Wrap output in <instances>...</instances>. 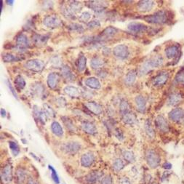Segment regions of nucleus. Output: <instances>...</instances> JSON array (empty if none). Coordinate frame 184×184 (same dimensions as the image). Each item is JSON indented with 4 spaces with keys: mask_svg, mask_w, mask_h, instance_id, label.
Listing matches in <instances>:
<instances>
[{
    "mask_svg": "<svg viewBox=\"0 0 184 184\" xmlns=\"http://www.w3.org/2000/svg\"><path fill=\"white\" fill-rule=\"evenodd\" d=\"M90 7L92 8L93 10H96V11H101L107 6L105 2L102 1H92L90 2Z\"/></svg>",
    "mask_w": 184,
    "mask_h": 184,
    "instance_id": "obj_21",
    "label": "nucleus"
},
{
    "mask_svg": "<svg viewBox=\"0 0 184 184\" xmlns=\"http://www.w3.org/2000/svg\"><path fill=\"white\" fill-rule=\"evenodd\" d=\"M62 120H63V122H64L65 125H66V128L68 129V130H70L71 132H73L75 130L74 125H73V124L72 123V122H71V120H69V119L67 118V117H63Z\"/></svg>",
    "mask_w": 184,
    "mask_h": 184,
    "instance_id": "obj_37",
    "label": "nucleus"
},
{
    "mask_svg": "<svg viewBox=\"0 0 184 184\" xmlns=\"http://www.w3.org/2000/svg\"><path fill=\"white\" fill-rule=\"evenodd\" d=\"M153 5L154 4L152 1H140L138 4L137 8L141 12H147L152 10Z\"/></svg>",
    "mask_w": 184,
    "mask_h": 184,
    "instance_id": "obj_13",
    "label": "nucleus"
},
{
    "mask_svg": "<svg viewBox=\"0 0 184 184\" xmlns=\"http://www.w3.org/2000/svg\"><path fill=\"white\" fill-rule=\"evenodd\" d=\"M16 42L17 46H18L19 50H21L26 48V47H27L29 45L28 38L26 37V36L24 35V34H20V35H18V37H17Z\"/></svg>",
    "mask_w": 184,
    "mask_h": 184,
    "instance_id": "obj_16",
    "label": "nucleus"
},
{
    "mask_svg": "<svg viewBox=\"0 0 184 184\" xmlns=\"http://www.w3.org/2000/svg\"><path fill=\"white\" fill-rule=\"evenodd\" d=\"M94 160L95 157L92 153H86L82 155L81 158V164L82 166L85 167H88L92 165V163L94 162Z\"/></svg>",
    "mask_w": 184,
    "mask_h": 184,
    "instance_id": "obj_12",
    "label": "nucleus"
},
{
    "mask_svg": "<svg viewBox=\"0 0 184 184\" xmlns=\"http://www.w3.org/2000/svg\"><path fill=\"white\" fill-rule=\"evenodd\" d=\"M85 84L89 87L92 89H99L101 87V83L96 78L91 77L86 79Z\"/></svg>",
    "mask_w": 184,
    "mask_h": 184,
    "instance_id": "obj_24",
    "label": "nucleus"
},
{
    "mask_svg": "<svg viewBox=\"0 0 184 184\" xmlns=\"http://www.w3.org/2000/svg\"><path fill=\"white\" fill-rule=\"evenodd\" d=\"M1 114L2 116H4V117L6 116V111L3 109H1Z\"/></svg>",
    "mask_w": 184,
    "mask_h": 184,
    "instance_id": "obj_55",
    "label": "nucleus"
},
{
    "mask_svg": "<svg viewBox=\"0 0 184 184\" xmlns=\"http://www.w3.org/2000/svg\"><path fill=\"white\" fill-rule=\"evenodd\" d=\"M87 26L89 29H94V28H98L101 26V23L98 21H92L88 23Z\"/></svg>",
    "mask_w": 184,
    "mask_h": 184,
    "instance_id": "obj_46",
    "label": "nucleus"
},
{
    "mask_svg": "<svg viewBox=\"0 0 184 184\" xmlns=\"http://www.w3.org/2000/svg\"><path fill=\"white\" fill-rule=\"evenodd\" d=\"M183 120H184V114H183Z\"/></svg>",
    "mask_w": 184,
    "mask_h": 184,
    "instance_id": "obj_58",
    "label": "nucleus"
},
{
    "mask_svg": "<svg viewBox=\"0 0 184 184\" xmlns=\"http://www.w3.org/2000/svg\"><path fill=\"white\" fill-rule=\"evenodd\" d=\"M47 39L45 37V36L35 35L34 36V40L36 45H42L46 42Z\"/></svg>",
    "mask_w": 184,
    "mask_h": 184,
    "instance_id": "obj_40",
    "label": "nucleus"
},
{
    "mask_svg": "<svg viewBox=\"0 0 184 184\" xmlns=\"http://www.w3.org/2000/svg\"><path fill=\"white\" fill-rule=\"evenodd\" d=\"M3 60L5 63H10V62H15V61H18V60H21V58H19L18 56H15L12 54H5L3 56Z\"/></svg>",
    "mask_w": 184,
    "mask_h": 184,
    "instance_id": "obj_34",
    "label": "nucleus"
},
{
    "mask_svg": "<svg viewBox=\"0 0 184 184\" xmlns=\"http://www.w3.org/2000/svg\"><path fill=\"white\" fill-rule=\"evenodd\" d=\"M2 2H3L1 1V11H2Z\"/></svg>",
    "mask_w": 184,
    "mask_h": 184,
    "instance_id": "obj_57",
    "label": "nucleus"
},
{
    "mask_svg": "<svg viewBox=\"0 0 184 184\" xmlns=\"http://www.w3.org/2000/svg\"><path fill=\"white\" fill-rule=\"evenodd\" d=\"M64 91L67 95H68L71 97H73V98H77L80 95V91L79 90V89L75 87H65Z\"/></svg>",
    "mask_w": 184,
    "mask_h": 184,
    "instance_id": "obj_27",
    "label": "nucleus"
},
{
    "mask_svg": "<svg viewBox=\"0 0 184 184\" xmlns=\"http://www.w3.org/2000/svg\"><path fill=\"white\" fill-rule=\"evenodd\" d=\"M156 127L162 133H167L169 132L168 123L163 116H158L155 120Z\"/></svg>",
    "mask_w": 184,
    "mask_h": 184,
    "instance_id": "obj_6",
    "label": "nucleus"
},
{
    "mask_svg": "<svg viewBox=\"0 0 184 184\" xmlns=\"http://www.w3.org/2000/svg\"><path fill=\"white\" fill-rule=\"evenodd\" d=\"M179 53V48L176 45H171L166 48L165 50V54L167 58L169 59H172L175 58L176 56H177Z\"/></svg>",
    "mask_w": 184,
    "mask_h": 184,
    "instance_id": "obj_17",
    "label": "nucleus"
},
{
    "mask_svg": "<svg viewBox=\"0 0 184 184\" xmlns=\"http://www.w3.org/2000/svg\"><path fill=\"white\" fill-rule=\"evenodd\" d=\"M136 106H137V109L138 111L144 113L146 109V101L144 97L141 96H136L135 99Z\"/></svg>",
    "mask_w": 184,
    "mask_h": 184,
    "instance_id": "obj_15",
    "label": "nucleus"
},
{
    "mask_svg": "<svg viewBox=\"0 0 184 184\" xmlns=\"http://www.w3.org/2000/svg\"><path fill=\"white\" fill-rule=\"evenodd\" d=\"M85 106L90 110L91 112L96 114V115H99L101 112H102V108L99 104L95 102H89L85 103Z\"/></svg>",
    "mask_w": 184,
    "mask_h": 184,
    "instance_id": "obj_19",
    "label": "nucleus"
},
{
    "mask_svg": "<svg viewBox=\"0 0 184 184\" xmlns=\"http://www.w3.org/2000/svg\"><path fill=\"white\" fill-rule=\"evenodd\" d=\"M17 180H18L19 183H23L26 180V172L23 169H19L17 171Z\"/></svg>",
    "mask_w": 184,
    "mask_h": 184,
    "instance_id": "obj_35",
    "label": "nucleus"
},
{
    "mask_svg": "<svg viewBox=\"0 0 184 184\" xmlns=\"http://www.w3.org/2000/svg\"><path fill=\"white\" fill-rule=\"evenodd\" d=\"M81 146L77 142H68L66 143L64 146H63V150L67 153H70V154H73V153H77L78 151L79 150Z\"/></svg>",
    "mask_w": 184,
    "mask_h": 184,
    "instance_id": "obj_7",
    "label": "nucleus"
},
{
    "mask_svg": "<svg viewBox=\"0 0 184 184\" xmlns=\"http://www.w3.org/2000/svg\"><path fill=\"white\" fill-rule=\"evenodd\" d=\"M82 128L85 133L90 135H94L97 133L96 127L91 122H84L82 124Z\"/></svg>",
    "mask_w": 184,
    "mask_h": 184,
    "instance_id": "obj_18",
    "label": "nucleus"
},
{
    "mask_svg": "<svg viewBox=\"0 0 184 184\" xmlns=\"http://www.w3.org/2000/svg\"><path fill=\"white\" fill-rule=\"evenodd\" d=\"M146 162L148 163L149 166L151 168H157L160 164V157L153 150L149 149L147 151L146 154Z\"/></svg>",
    "mask_w": 184,
    "mask_h": 184,
    "instance_id": "obj_3",
    "label": "nucleus"
},
{
    "mask_svg": "<svg viewBox=\"0 0 184 184\" xmlns=\"http://www.w3.org/2000/svg\"><path fill=\"white\" fill-rule=\"evenodd\" d=\"M101 184H113L112 183V179L110 176H106L102 179Z\"/></svg>",
    "mask_w": 184,
    "mask_h": 184,
    "instance_id": "obj_48",
    "label": "nucleus"
},
{
    "mask_svg": "<svg viewBox=\"0 0 184 184\" xmlns=\"http://www.w3.org/2000/svg\"><path fill=\"white\" fill-rule=\"evenodd\" d=\"M120 184H132L131 182L130 181L129 179L126 178V177H124V178H122L120 181Z\"/></svg>",
    "mask_w": 184,
    "mask_h": 184,
    "instance_id": "obj_51",
    "label": "nucleus"
},
{
    "mask_svg": "<svg viewBox=\"0 0 184 184\" xmlns=\"http://www.w3.org/2000/svg\"><path fill=\"white\" fill-rule=\"evenodd\" d=\"M28 184H37V183H36L33 179H29V181H28Z\"/></svg>",
    "mask_w": 184,
    "mask_h": 184,
    "instance_id": "obj_54",
    "label": "nucleus"
},
{
    "mask_svg": "<svg viewBox=\"0 0 184 184\" xmlns=\"http://www.w3.org/2000/svg\"><path fill=\"white\" fill-rule=\"evenodd\" d=\"M102 53L104 54V55H109L110 53H111V50H110V48H108V47H104Z\"/></svg>",
    "mask_w": 184,
    "mask_h": 184,
    "instance_id": "obj_52",
    "label": "nucleus"
},
{
    "mask_svg": "<svg viewBox=\"0 0 184 184\" xmlns=\"http://www.w3.org/2000/svg\"><path fill=\"white\" fill-rule=\"evenodd\" d=\"M25 66L28 69H30V70L34 71H37L38 72V71H41L44 68L45 64L42 60L34 59L27 61L25 64Z\"/></svg>",
    "mask_w": 184,
    "mask_h": 184,
    "instance_id": "obj_4",
    "label": "nucleus"
},
{
    "mask_svg": "<svg viewBox=\"0 0 184 184\" xmlns=\"http://www.w3.org/2000/svg\"><path fill=\"white\" fill-rule=\"evenodd\" d=\"M116 31H117V30H116V29H115V28L111 27V26L107 27L106 29H105L104 31L102 32L100 39H101V40H103V38L108 39V38L111 37V36L115 35Z\"/></svg>",
    "mask_w": 184,
    "mask_h": 184,
    "instance_id": "obj_22",
    "label": "nucleus"
},
{
    "mask_svg": "<svg viewBox=\"0 0 184 184\" xmlns=\"http://www.w3.org/2000/svg\"><path fill=\"white\" fill-rule=\"evenodd\" d=\"M120 108V111L122 114L127 113V112L129 111V104L126 101H122V102H121Z\"/></svg>",
    "mask_w": 184,
    "mask_h": 184,
    "instance_id": "obj_41",
    "label": "nucleus"
},
{
    "mask_svg": "<svg viewBox=\"0 0 184 184\" xmlns=\"http://www.w3.org/2000/svg\"><path fill=\"white\" fill-rule=\"evenodd\" d=\"M175 81L177 82H184V69L178 71L175 77Z\"/></svg>",
    "mask_w": 184,
    "mask_h": 184,
    "instance_id": "obj_42",
    "label": "nucleus"
},
{
    "mask_svg": "<svg viewBox=\"0 0 184 184\" xmlns=\"http://www.w3.org/2000/svg\"><path fill=\"white\" fill-rule=\"evenodd\" d=\"M183 100V96L181 93H172L169 97L168 104L170 106H176L179 104Z\"/></svg>",
    "mask_w": 184,
    "mask_h": 184,
    "instance_id": "obj_20",
    "label": "nucleus"
},
{
    "mask_svg": "<svg viewBox=\"0 0 184 184\" xmlns=\"http://www.w3.org/2000/svg\"><path fill=\"white\" fill-rule=\"evenodd\" d=\"M2 180L5 183H8L11 181L12 180V170L11 167L10 165H7L4 167V169L2 171L1 173Z\"/></svg>",
    "mask_w": 184,
    "mask_h": 184,
    "instance_id": "obj_14",
    "label": "nucleus"
},
{
    "mask_svg": "<svg viewBox=\"0 0 184 184\" xmlns=\"http://www.w3.org/2000/svg\"><path fill=\"white\" fill-rule=\"evenodd\" d=\"M44 25L48 28H56L60 25V21L58 17L48 16L44 19Z\"/></svg>",
    "mask_w": 184,
    "mask_h": 184,
    "instance_id": "obj_9",
    "label": "nucleus"
},
{
    "mask_svg": "<svg viewBox=\"0 0 184 184\" xmlns=\"http://www.w3.org/2000/svg\"><path fill=\"white\" fill-rule=\"evenodd\" d=\"M90 18H91V15L90 12H84L81 15L79 19L82 21H83V22H87V21L90 19Z\"/></svg>",
    "mask_w": 184,
    "mask_h": 184,
    "instance_id": "obj_44",
    "label": "nucleus"
},
{
    "mask_svg": "<svg viewBox=\"0 0 184 184\" xmlns=\"http://www.w3.org/2000/svg\"><path fill=\"white\" fill-rule=\"evenodd\" d=\"M103 65H104V62H103V59L99 57H94L90 61V66L93 69L101 68Z\"/></svg>",
    "mask_w": 184,
    "mask_h": 184,
    "instance_id": "obj_31",
    "label": "nucleus"
},
{
    "mask_svg": "<svg viewBox=\"0 0 184 184\" xmlns=\"http://www.w3.org/2000/svg\"><path fill=\"white\" fill-rule=\"evenodd\" d=\"M169 79V74L167 72H162L153 79L152 83L154 86H162L167 82Z\"/></svg>",
    "mask_w": 184,
    "mask_h": 184,
    "instance_id": "obj_11",
    "label": "nucleus"
},
{
    "mask_svg": "<svg viewBox=\"0 0 184 184\" xmlns=\"http://www.w3.org/2000/svg\"><path fill=\"white\" fill-rule=\"evenodd\" d=\"M136 76H137V74H136L135 71L133 70L130 71L125 78V84H127V85H132V84H133L135 81Z\"/></svg>",
    "mask_w": 184,
    "mask_h": 184,
    "instance_id": "obj_30",
    "label": "nucleus"
},
{
    "mask_svg": "<svg viewBox=\"0 0 184 184\" xmlns=\"http://www.w3.org/2000/svg\"><path fill=\"white\" fill-rule=\"evenodd\" d=\"M127 29L130 31L133 32V33H140L146 31L147 26L144 25V23H138V22H132L129 23L127 26Z\"/></svg>",
    "mask_w": 184,
    "mask_h": 184,
    "instance_id": "obj_8",
    "label": "nucleus"
},
{
    "mask_svg": "<svg viewBox=\"0 0 184 184\" xmlns=\"http://www.w3.org/2000/svg\"><path fill=\"white\" fill-rule=\"evenodd\" d=\"M9 146H10V149H11L12 151V153H13L15 155L18 154V152H19V149H18V145H17L16 143H14V142H10Z\"/></svg>",
    "mask_w": 184,
    "mask_h": 184,
    "instance_id": "obj_43",
    "label": "nucleus"
},
{
    "mask_svg": "<svg viewBox=\"0 0 184 184\" xmlns=\"http://www.w3.org/2000/svg\"><path fill=\"white\" fill-rule=\"evenodd\" d=\"M162 64H163V58L161 56H153V58H150L149 60L145 62L144 64H143L142 66L139 68V73L140 75L146 74V73L150 71L151 69L161 66Z\"/></svg>",
    "mask_w": 184,
    "mask_h": 184,
    "instance_id": "obj_1",
    "label": "nucleus"
},
{
    "mask_svg": "<svg viewBox=\"0 0 184 184\" xmlns=\"http://www.w3.org/2000/svg\"><path fill=\"white\" fill-rule=\"evenodd\" d=\"M70 27H71V29H72L73 30H77V31H80V29H82V30L83 29H82V27L81 26L79 25V24H76V23H73V24H71L70 26Z\"/></svg>",
    "mask_w": 184,
    "mask_h": 184,
    "instance_id": "obj_50",
    "label": "nucleus"
},
{
    "mask_svg": "<svg viewBox=\"0 0 184 184\" xmlns=\"http://www.w3.org/2000/svg\"><path fill=\"white\" fill-rule=\"evenodd\" d=\"M44 108L45 111H46V113L48 114V115H50V116H55V112H54L53 110L49 106L45 104L44 105Z\"/></svg>",
    "mask_w": 184,
    "mask_h": 184,
    "instance_id": "obj_47",
    "label": "nucleus"
},
{
    "mask_svg": "<svg viewBox=\"0 0 184 184\" xmlns=\"http://www.w3.org/2000/svg\"><path fill=\"white\" fill-rule=\"evenodd\" d=\"M52 132L58 137H62L64 135V131L58 122H53L51 125Z\"/></svg>",
    "mask_w": 184,
    "mask_h": 184,
    "instance_id": "obj_23",
    "label": "nucleus"
},
{
    "mask_svg": "<svg viewBox=\"0 0 184 184\" xmlns=\"http://www.w3.org/2000/svg\"><path fill=\"white\" fill-rule=\"evenodd\" d=\"M7 84L8 87H9V89L10 90V91H11V92L12 93V95H13V96H15V98L18 99V95H17L16 90H15V89L13 87H12L11 83H10V82L9 81H7Z\"/></svg>",
    "mask_w": 184,
    "mask_h": 184,
    "instance_id": "obj_49",
    "label": "nucleus"
},
{
    "mask_svg": "<svg viewBox=\"0 0 184 184\" xmlns=\"http://www.w3.org/2000/svg\"><path fill=\"white\" fill-rule=\"evenodd\" d=\"M123 157H124L125 159L126 160V161L129 162H133L135 161V156H134L133 153L130 152V151H124V153H123Z\"/></svg>",
    "mask_w": 184,
    "mask_h": 184,
    "instance_id": "obj_39",
    "label": "nucleus"
},
{
    "mask_svg": "<svg viewBox=\"0 0 184 184\" xmlns=\"http://www.w3.org/2000/svg\"><path fill=\"white\" fill-rule=\"evenodd\" d=\"M183 114L184 111L180 108H177L172 110L169 114V118L170 120L173 121L175 122H180L183 119Z\"/></svg>",
    "mask_w": 184,
    "mask_h": 184,
    "instance_id": "obj_10",
    "label": "nucleus"
},
{
    "mask_svg": "<svg viewBox=\"0 0 184 184\" xmlns=\"http://www.w3.org/2000/svg\"><path fill=\"white\" fill-rule=\"evenodd\" d=\"M144 128H145V130H146V133H147V135H148L149 137H150L151 138H153V137H154V135H155L154 131H153V127L151 126V122L149 120H147L146 122H145Z\"/></svg>",
    "mask_w": 184,
    "mask_h": 184,
    "instance_id": "obj_32",
    "label": "nucleus"
},
{
    "mask_svg": "<svg viewBox=\"0 0 184 184\" xmlns=\"http://www.w3.org/2000/svg\"><path fill=\"white\" fill-rule=\"evenodd\" d=\"M113 53L116 58H120V59H125L127 58L129 55L128 48L126 45H119L116 46L114 48Z\"/></svg>",
    "mask_w": 184,
    "mask_h": 184,
    "instance_id": "obj_5",
    "label": "nucleus"
},
{
    "mask_svg": "<svg viewBox=\"0 0 184 184\" xmlns=\"http://www.w3.org/2000/svg\"><path fill=\"white\" fill-rule=\"evenodd\" d=\"M87 59L85 56L82 55L77 60V68L79 71H83L86 68Z\"/></svg>",
    "mask_w": 184,
    "mask_h": 184,
    "instance_id": "obj_33",
    "label": "nucleus"
},
{
    "mask_svg": "<svg viewBox=\"0 0 184 184\" xmlns=\"http://www.w3.org/2000/svg\"><path fill=\"white\" fill-rule=\"evenodd\" d=\"M124 167V162L122 159H116L113 164V168L116 171L121 170Z\"/></svg>",
    "mask_w": 184,
    "mask_h": 184,
    "instance_id": "obj_38",
    "label": "nucleus"
},
{
    "mask_svg": "<svg viewBox=\"0 0 184 184\" xmlns=\"http://www.w3.org/2000/svg\"><path fill=\"white\" fill-rule=\"evenodd\" d=\"M61 73H62V75L64 76V77L65 78V79L68 80V81H72V80H74V79H75V77L73 76V73H71V71L70 68H69L68 66H65L63 67L62 70H61Z\"/></svg>",
    "mask_w": 184,
    "mask_h": 184,
    "instance_id": "obj_29",
    "label": "nucleus"
},
{
    "mask_svg": "<svg viewBox=\"0 0 184 184\" xmlns=\"http://www.w3.org/2000/svg\"><path fill=\"white\" fill-rule=\"evenodd\" d=\"M49 169L52 171V177H53L54 181H55L56 183H59V179H58V175H57V173H56V171L55 170V169H54L53 167L50 166V165H49Z\"/></svg>",
    "mask_w": 184,
    "mask_h": 184,
    "instance_id": "obj_45",
    "label": "nucleus"
},
{
    "mask_svg": "<svg viewBox=\"0 0 184 184\" xmlns=\"http://www.w3.org/2000/svg\"><path fill=\"white\" fill-rule=\"evenodd\" d=\"M6 2L8 3L7 5H12V4H13L14 2L13 1H7Z\"/></svg>",
    "mask_w": 184,
    "mask_h": 184,
    "instance_id": "obj_56",
    "label": "nucleus"
},
{
    "mask_svg": "<svg viewBox=\"0 0 184 184\" xmlns=\"http://www.w3.org/2000/svg\"><path fill=\"white\" fill-rule=\"evenodd\" d=\"M101 176H102V175H101V172H91L87 175V176L86 181H87V183H89L90 184L95 183L101 178Z\"/></svg>",
    "mask_w": 184,
    "mask_h": 184,
    "instance_id": "obj_26",
    "label": "nucleus"
},
{
    "mask_svg": "<svg viewBox=\"0 0 184 184\" xmlns=\"http://www.w3.org/2000/svg\"><path fill=\"white\" fill-rule=\"evenodd\" d=\"M58 76L55 73H51L47 77V84L50 88H55L57 85Z\"/></svg>",
    "mask_w": 184,
    "mask_h": 184,
    "instance_id": "obj_28",
    "label": "nucleus"
},
{
    "mask_svg": "<svg viewBox=\"0 0 184 184\" xmlns=\"http://www.w3.org/2000/svg\"><path fill=\"white\" fill-rule=\"evenodd\" d=\"M163 167H164V168H165V169H170L172 165H171V164L169 163V162H166V163L163 165Z\"/></svg>",
    "mask_w": 184,
    "mask_h": 184,
    "instance_id": "obj_53",
    "label": "nucleus"
},
{
    "mask_svg": "<svg viewBox=\"0 0 184 184\" xmlns=\"http://www.w3.org/2000/svg\"><path fill=\"white\" fill-rule=\"evenodd\" d=\"M167 13L164 11H159L153 15L144 17V19L146 22L153 24H163L167 21Z\"/></svg>",
    "mask_w": 184,
    "mask_h": 184,
    "instance_id": "obj_2",
    "label": "nucleus"
},
{
    "mask_svg": "<svg viewBox=\"0 0 184 184\" xmlns=\"http://www.w3.org/2000/svg\"><path fill=\"white\" fill-rule=\"evenodd\" d=\"M122 120L123 122L126 124L133 125L135 122L136 117L134 115V114L130 113V112H127V113L122 114Z\"/></svg>",
    "mask_w": 184,
    "mask_h": 184,
    "instance_id": "obj_25",
    "label": "nucleus"
},
{
    "mask_svg": "<svg viewBox=\"0 0 184 184\" xmlns=\"http://www.w3.org/2000/svg\"><path fill=\"white\" fill-rule=\"evenodd\" d=\"M15 84L18 89H23L25 87L26 82L25 80L23 79V78L21 76H18L16 77V79H15Z\"/></svg>",
    "mask_w": 184,
    "mask_h": 184,
    "instance_id": "obj_36",
    "label": "nucleus"
}]
</instances>
